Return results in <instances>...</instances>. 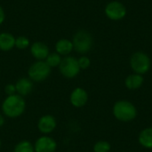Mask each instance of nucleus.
Instances as JSON below:
<instances>
[{
  "label": "nucleus",
  "mask_w": 152,
  "mask_h": 152,
  "mask_svg": "<svg viewBox=\"0 0 152 152\" xmlns=\"http://www.w3.org/2000/svg\"><path fill=\"white\" fill-rule=\"evenodd\" d=\"M26 106L27 105L24 97L17 94L9 95L4 99L1 104L2 114L7 118H18L21 117L25 112Z\"/></svg>",
  "instance_id": "nucleus-1"
},
{
  "label": "nucleus",
  "mask_w": 152,
  "mask_h": 152,
  "mask_svg": "<svg viewBox=\"0 0 152 152\" xmlns=\"http://www.w3.org/2000/svg\"><path fill=\"white\" fill-rule=\"evenodd\" d=\"M112 112L116 119L121 122H130L137 117L135 106L129 101L120 100L115 102Z\"/></svg>",
  "instance_id": "nucleus-2"
},
{
  "label": "nucleus",
  "mask_w": 152,
  "mask_h": 152,
  "mask_svg": "<svg viewBox=\"0 0 152 152\" xmlns=\"http://www.w3.org/2000/svg\"><path fill=\"white\" fill-rule=\"evenodd\" d=\"M73 49L80 54H86L91 51L94 45V38L92 34L86 29L77 30L72 38Z\"/></svg>",
  "instance_id": "nucleus-3"
},
{
  "label": "nucleus",
  "mask_w": 152,
  "mask_h": 152,
  "mask_svg": "<svg viewBox=\"0 0 152 152\" xmlns=\"http://www.w3.org/2000/svg\"><path fill=\"white\" fill-rule=\"evenodd\" d=\"M51 71L52 69L45 61H36L28 69V77L34 83H41L49 77Z\"/></svg>",
  "instance_id": "nucleus-4"
},
{
  "label": "nucleus",
  "mask_w": 152,
  "mask_h": 152,
  "mask_svg": "<svg viewBox=\"0 0 152 152\" xmlns=\"http://www.w3.org/2000/svg\"><path fill=\"white\" fill-rule=\"evenodd\" d=\"M130 67L134 73L144 75L149 72L151 67L150 56L144 52H135L130 58Z\"/></svg>",
  "instance_id": "nucleus-5"
},
{
  "label": "nucleus",
  "mask_w": 152,
  "mask_h": 152,
  "mask_svg": "<svg viewBox=\"0 0 152 152\" xmlns=\"http://www.w3.org/2000/svg\"><path fill=\"white\" fill-rule=\"evenodd\" d=\"M58 68L61 75L68 79L75 78L81 70L78 65L77 59L71 55L63 57Z\"/></svg>",
  "instance_id": "nucleus-6"
},
{
  "label": "nucleus",
  "mask_w": 152,
  "mask_h": 152,
  "mask_svg": "<svg viewBox=\"0 0 152 152\" xmlns=\"http://www.w3.org/2000/svg\"><path fill=\"white\" fill-rule=\"evenodd\" d=\"M104 13L106 17L113 21H118L123 20L127 13L126 7L119 1L113 0L109 2L104 7Z\"/></svg>",
  "instance_id": "nucleus-7"
},
{
  "label": "nucleus",
  "mask_w": 152,
  "mask_h": 152,
  "mask_svg": "<svg viewBox=\"0 0 152 152\" xmlns=\"http://www.w3.org/2000/svg\"><path fill=\"white\" fill-rule=\"evenodd\" d=\"M37 130L43 135H49L54 132L57 127V120L56 118L50 114L41 116L37 123Z\"/></svg>",
  "instance_id": "nucleus-8"
},
{
  "label": "nucleus",
  "mask_w": 152,
  "mask_h": 152,
  "mask_svg": "<svg viewBox=\"0 0 152 152\" xmlns=\"http://www.w3.org/2000/svg\"><path fill=\"white\" fill-rule=\"evenodd\" d=\"M33 144L35 152L57 151V142L49 135H42L38 137Z\"/></svg>",
  "instance_id": "nucleus-9"
},
{
  "label": "nucleus",
  "mask_w": 152,
  "mask_h": 152,
  "mask_svg": "<svg viewBox=\"0 0 152 152\" xmlns=\"http://www.w3.org/2000/svg\"><path fill=\"white\" fill-rule=\"evenodd\" d=\"M88 102V94L82 87H76L69 95V102L75 108H82Z\"/></svg>",
  "instance_id": "nucleus-10"
},
{
  "label": "nucleus",
  "mask_w": 152,
  "mask_h": 152,
  "mask_svg": "<svg viewBox=\"0 0 152 152\" xmlns=\"http://www.w3.org/2000/svg\"><path fill=\"white\" fill-rule=\"evenodd\" d=\"M29 51L32 57L36 61H45L50 53L48 45L41 41H36L29 46Z\"/></svg>",
  "instance_id": "nucleus-11"
},
{
  "label": "nucleus",
  "mask_w": 152,
  "mask_h": 152,
  "mask_svg": "<svg viewBox=\"0 0 152 152\" xmlns=\"http://www.w3.org/2000/svg\"><path fill=\"white\" fill-rule=\"evenodd\" d=\"M16 94L25 97L31 94L34 88V82L31 81L28 77H20L15 82Z\"/></svg>",
  "instance_id": "nucleus-12"
},
{
  "label": "nucleus",
  "mask_w": 152,
  "mask_h": 152,
  "mask_svg": "<svg viewBox=\"0 0 152 152\" xmlns=\"http://www.w3.org/2000/svg\"><path fill=\"white\" fill-rule=\"evenodd\" d=\"M55 52L59 53L61 56H68L71 53L73 49V44L72 41L68 38H61L59 39L55 45H54Z\"/></svg>",
  "instance_id": "nucleus-13"
},
{
  "label": "nucleus",
  "mask_w": 152,
  "mask_h": 152,
  "mask_svg": "<svg viewBox=\"0 0 152 152\" xmlns=\"http://www.w3.org/2000/svg\"><path fill=\"white\" fill-rule=\"evenodd\" d=\"M15 37L10 32H0V51L9 52L15 47Z\"/></svg>",
  "instance_id": "nucleus-14"
},
{
  "label": "nucleus",
  "mask_w": 152,
  "mask_h": 152,
  "mask_svg": "<svg viewBox=\"0 0 152 152\" xmlns=\"http://www.w3.org/2000/svg\"><path fill=\"white\" fill-rule=\"evenodd\" d=\"M143 82L144 78L142 75L134 73L126 77V78L125 79V86L129 90H137L142 87Z\"/></svg>",
  "instance_id": "nucleus-15"
},
{
  "label": "nucleus",
  "mask_w": 152,
  "mask_h": 152,
  "mask_svg": "<svg viewBox=\"0 0 152 152\" xmlns=\"http://www.w3.org/2000/svg\"><path fill=\"white\" fill-rule=\"evenodd\" d=\"M138 142L143 148L152 150V127H147L141 131Z\"/></svg>",
  "instance_id": "nucleus-16"
},
{
  "label": "nucleus",
  "mask_w": 152,
  "mask_h": 152,
  "mask_svg": "<svg viewBox=\"0 0 152 152\" xmlns=\"http://www.w3.org/2000/svg\"><path fill=\"white\" fill-rule=\"evenodd\" d=\"M13 152H35L34 144L27 140L20 141L14 146Z\"/></svg>",
  "instance_id": "nucleus-17"
},
{
  "label": "nucleus",
  "mask_w": 152,
  "mask_h": 152,
  "mask_svg": "<svg viewBox=\"0 0 152 152\" xmlns=\"http://www.w3.org/2000/svg\"><path fill=\"white\" fill-rule=\"evenodd\" d=\"M61 60H62V57L59 53L54 52V53H50L48 54V56L46 57V59L45 60V61L46 62V64L51 69H53V68L59 67V65L61 64Z\"/></svg>",
  "instance_id": "nucleus-18"
},
{
  "label": "nucleus",
  "mask_w": 152,
  "mask_h": 152,
  "mask_svg": "<svg viewBox=\"0 0 152 152\" xmlns=\"http://www.w3.org/2000/svg\"><path fill=\"white\" fill-rule=\"evenodd\" d=\"M30 46V40L25 36H19L15 38V47L19 50H26Z\"/></svg>",
  "instance_id": "nucleus-19"
},
{
  "label": "nucleus",
  "mask_w": 152,
  "mask_h": 152,
  "mask_svg": "<svg viewBox=\"0 0 152 152\" xmlns=\"http://www.w3.org/2000/svg\"><path fill=\"white\" fill-rule=\"evenodd\" d=\"M111 150V145L107 141H99L94 143L93 147L94 152H110Z\"/></svg>",
  "instance_id": "nucleus-20"
},
{
  "label": "nucleus",
  "mask_w": 152,
  "mask_h": 152,
  "mask_svg": "<svg viewBox=\"0 0 152 152\" xmlns=\"http://www.w3.org/2000/svg\"><path fill=\"white\" fill-rule=\"evenodd\" d=\"M78 61V65L80 69H87L90 65H91V60L89 59V57L86 56V55H82L77 59Z\"/></svg>",
  "instance_id": "nucleus-21"
},
{
  "label": "nucleus",
  "mask_w": 152,
  "mask_h": 152,
  "mask_svg": "<svg viewBox=\"0 0 152 152\" xmlns=\"http://www.w3.org/2000/svg\"><path fill=\"white\" fill-rule=\"evenodd\" d=\"M4 94H6V96H9V95H13L16 94V88H15V85L14 84H7L4 88Z\"/></svg>",
  "instance_id": "nucleus-22"
},
{
  "label": "nucleus",
  "mask_w": 152,
  "mask_h": 152,
  "mask_svg": "<svg viewBox=\"0 0 152 152\" xmlns=\"http://www.w3.org/2000/svg\"><path fill=\"white\" fill-rule=\"evenodd\" d=\"M4 20H5V12L2 7V5H0V25L4 23Z\"/></svg>",
  "instance_id": "nucleus-23"
},
{
  "label": "nucleus",
  "mask_w": 152,
  "mask_h": 152,
  "mask_svg": "<svg viewBox=\"0 0 152 152\" xmlns=\"http://www.w3.org/2000/svg\"><path fill=\"white\" fill-rule=\"evenodd\" d=\"M4 123H5V117L2 113H0V127H2L4 125Z\"/></svg>",
  "instance_id": "nucleus-24"
},
{
  "label": "nucleus",
  "mask_w": 152,
  "mask_h": 152,
  "mask_svg": "<svg viewBox=\"0 0 152 152\" xmlns=\"http://www.w3.org/2000/svg\"><path fill=\"white\" fill-rule=\"evenodd\" d=\"M1 148H2V141L0 139V150H1Z\"/></svg>",
  "instance_id": "nucleus-25"
},
{
  "label": "nucleus",
  "mask_w": 152,
  "mask_h": 152,
  "mask_svg": "<svg viewBox=\"0 0 152 152\" xmlns=\"http://www.w3.org/2000/svg\"><path fill=\"white\" fill-rule=\"evenodd\" d=\"M55 152H58V151H55Z\"/></svg>",
  "instance_id": "nucleus-26"
}]
</instances>
